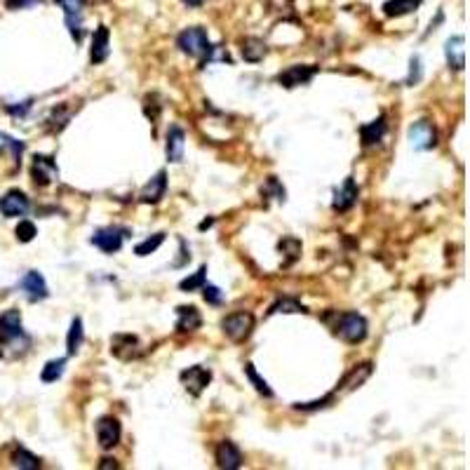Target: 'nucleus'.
<instances>
[{
	"mask_svg": "<svg viewBox=\"0 0 470 470\" xmlns=\"http://www.w3.org/2000/svg\"><path fill=\"white\" fill-rule=\"evenodd\" d=\"M254 322H256L254 315L249 313V311H235V313H229L222 320V329H224V334L229 336L231 341L242 343V341H247L249 336H252Z\"/></svg>",
	"mask_w": 470,
	"mask_h": 470,
	"instance_id": "f257e3e1",
	"label": "nucleus"
},
{
	"mask_svg": "<svg viewBox=\"0 0 470 470\" xmlns=\"http://www.w3.org/2000/svg\"><path fill=\"white\" fill-rule=\"evenodd\" d=\"M176 45L183 55L188 57H207L210 52V38H207V31H205L202 26H190V28H183L179 33V38H176Z\"/></svg>",
	"mask_w": 470,
	"mask_h": 470,
	"instance_id": "f03ea898",
	"label": "nucleus"
},
{
	"mask_svg": "<svg viewBox=\"0 0 470 470\" xmlns=\"http://www.w3.org/2000/svg\"><path fill=\"white\" fill-rule=\"evenodd\" d=\"M334 332L343 341L360 343L367 339V320L357 313H341L339 320H336Z\"/></svg>",
	"mask_w": 470,
	"mask_h": 470,
	"instance_id": "7ed1b4c3",
	"label": "nucleus"
},
{
	"mask_svg": "<svg viewBox=\"0 0 470 470\" xmlns=\"http://www.w3.org/2000/svg\"><path fill=\"white\" fill-rule=\"evenodd\" d=\"M127 235H130V231L122 229V226H104V229L94 231L90 240H92L94 247L101 249V252L115 254V252H120V247H122V242H125Z\"/></svg>",
	"mask_w": 470,
	"mask_h": 470,
	"instance_id": "20e7f679",
	"label": "nucleus"
},
{
	"mask_svg": "<svg viewBox=\"0 0 470 470\" xmlns=\"http://www.w3.org/2000/svg\"><path fill=\"white\" fill-rule=\"evenodd\" d=\"M55 3L64 10L66 28H69L71 38L80 42L83 40V7L85 0H55Z\"/></svg>",
	"mask_w": 470,
	"mask_h": 470,
	"instance_id": "39448f33",
	"label": "nucleus"
},
{
	"mask_svg": "<svg viewBox=\"0 0 470 470\" xmlns=\"http://www.w3.org/2000/svg\"><path fill=\"white\" fill-rule=\"evenodd\" d=\"M409 144L414 151H430L437 144V132L428 120H416L409 125Z\"/></svg>",
	"mask_w": 470,
	"mask_h": 470,
	"instance_id": "423d86ee",
	"label": "nucleus"
},
{
	"mask_svg": "<svg viewBox=\"0 0 470 470\" xmlns=\"http://www.w3.org/2000/svg\"><path fill=\"white\" fill-rule=\"evenodd\" d=\"M19 339H26L24 327H21V313L17 308H10L0 315V343H17Z\"/></svg>",
	"mask_w": 470,
	"mask_h": 470,
	"instance_id": "0eeeda50",
	"label": "nucleus"
},
{
	"mask_svg": "<svg viewBox=\"0 0 470 470\" xmlns=\"http://www.w3.org/2000/svg\"><path fill=\"white\" fill-rule=\"evenodd\" d=\"M179 379H181V384H183V388L190 393V395H200L205 388L210 386V381H212V372L210 369H205L202 365H193V367H188V369H183L181 374H179Z\"/></svg>",
	"mask_w": 470,
	"mask_h": 470,
	"instance_id": "6e6552de",
	"label": "nucleus"
},
{
	"mask_svg": "<svg viewBox=\"0 0 470 470\" xmlns=\"http://www.w3.org/2000/svg\"><path fill=\"white\" fill-rule=\"evenodd\" d=\"M315 73H318V66H290V69H285L277 73V83H280L282 87H287V90H292V87H299V85H308L311 80L315 78Z\"/></svg>",
	"mask_w": 470,
	"mask_h": 470,
	"instance_id": "1a4fd4ad",
	"label": "nucleus"
},
{
	"mask_svg": "<svg viewBox=\"0 0 470 470\" xmlns=\"http://www.w3.org/2000/svg\"><path fill=\"white\" fill-rule=\"evenodd\" d=\"M122 437V428L120 421L113 416H101L97 421V440L101 449H113V447L120 442Z\"/></svg>",
	"mask_w": 470,
	"mask_h": 470,
	"instance_id": "9d476101",
	"label": "nucleus"
},
{
	"mask_svg": "<svg viewBox=\"0 0 470 470\" xmlns=\"http://www.w3.org/2000/svg\"><path fill=\"white\" fill-rule=\"evenodd\" d=\"M28 207H31V202H28V197L21 193V190H7V193L0 197V214L7 217V219H14V217H24Z\"/></svg>",
	"mask_w": 470,
	"mask_h": 470,
	"instance_id": "9b49d317",
	"label": "nucleus"
},
{
	"mask_svg": "<svg viewBox=\"0 0 470 470\" xmlns=\"http://www.w3.org/2000/svg\"><path fill=\"white\" fill-rule=\"evenodd\" d=\"M31 176L35 186H50L59 176V167L50 156H35L31 163Z\"/></svg>",
	"mask_w": 470,
	"mask_h": 470,
	"instance_id": "f8f14e48",
	"label": "nucleus"
},
{
	"mask_svg": "<svg viewBox=\"0 0 470 470\" xmlns=\"http://www.w3.org/2000/svg\"><path fill=\"white\" fill-rule=\"evenodd\" d=\"M19 287H21V292L26 294V299L31 301V304H35V301H42V299L50 297V290H47L45 277H42L38 270H28V273L21 277Z\"/></svg>",
	"mask_w": 470,
	"mask_h": 470,
	"instance_id": "ddd939ff",
	"label": "nucleus"
},
{
	"mask_svg": "<svg viewBox=\"0 0 470 470\" xmlns=\"http://www.w3.org/2000/svg\"><path fill=\"white\" fill-rule=\"evenodd\" d=\"M111 352L120 360H134L142 355V346L139 339L132 334H115L111 339Z\"/></svg>",
	"mask_w": 470,
	"mask_h": 470,
	"instance_id": "4468645a",
	"label": "nucleus"
},
{
	"mask_svg": "<svg viewBox=\"0 0 470 470\" xmlns=\"http://www.w3.org/2000/svg\"><path fill=\"white\" fill-rule=\"evenodd\" d=\"M357 195H360V190H357V186H355V181H352V176H348V179H343L341 186L334 190V202H332V207H334L336 212H348L352 205L357 202Z\"/></svg>",
	"mask_w": 470,
	"mask_h": 470,
	"instance_id": "2eb2a0df",
	"label": "nucleus"
},
{
	"mask_svg": "<svg viewBox=\"0 0 470 470\" xmlns=\"http://www.w3.org/2000/svg\"><path fill=\"white\" fill-rule=\"evenodd\" d=\"M217 466L224 470H238L242 466V452L231 440H224L217 447Z\"/></svg>",
	"mask_w": 470,
	"mask_h": 470,
	"instance_id": "dca6fc26",
	"label": "nucleus"
},
{
	"mask_svg": "<svg viewBox=\"0 0 470 470\" xmlns=\"http://www.w3.org/2000/svg\"><path fill=\"white\" fill-rule=\"evenodd\" d=\"M165 190H167V172L160 170L153 179L146 183L142 188V193H139V200L146 202V205H156L165 197Z\"/></svg>",
	"mask_w": 470,
	"mask_h": 470,
	"instance_id": "f3484780",
	"label": "nucleus"
},
{
	"mask_svg": "<svg viewBox=\"0 0 470 470\" xmlns=\"http://www.w3.org/2000/svg\"><path fill=\"white\" fill-rule=\"evenodd\" d=\"M183 149H186V132H183L179 125H172V127L167 130V146H165L167 160H170V163H181Z\"/></svg>",
	"mask_w": 470,
	"mask_h": 470,
	"instance_id": "a211bd4d",
	"label": "nucleus"
},
{
	"mask_svg": "<svg viewBox=\"0 0 470 470\" xmlns=\"http://www.w3.org/2000/svg\"><path fill=\"white\" fill-rule=\"evenodd\" d=\"M445 57H447V64H449V69L464 71V66H466V38H464V35H454V38L447 40Z\"/></svg>",
	"mask_w": 470,
	"mask_h": 470,
	"instance_id": "6ab92c4d",
	"label": "nucleus"
},
{
	"mask_svg": "<svg viewBox=\"0 0 470 470\" xmlns=\"http://www.w3.org/2000/svg\"><path fill=\"white\" fill-rule=\"evenodd\" d=\"M372 362H362V365H355L352 369L346 374V377L341 379V384H339V391L341 393H350V391H355V388H360L365 384L367 379L372 377Z\"/></svg>",
	"mask_w": 470,
	"mask_h": 470,
	"instance_id": "aec40b11",
	"label": "nucleus"
},
{
	"mask_svg": "<svg viewBox=\"0 0 470 470\" xmlns=\"http://www.w3.org/2000/svg\"><path fill=\"white\" fill-rule=\"evenodd\" d=\"M108 52H111V33H108L106 26H99L97 31H94V38H92V50H90L92 64L106 62Z\"/></svg>",
	"mask_w": 470,
	"mask_h": 470,
	"instance_id": "412c9836",
	"label": "nucleus"
},
{
	"mask_svg": "<svg viewBox=\"0 0 470 470\" xmlns=\"http://www.w3.org/2000/svg\"><path fill=\"white\" fill-rule=\"evenodd\" d=\"M176 315H179V320H176V332H181V334L195 332V329H200L202 325V315L195 306H179L176 308Z\"/></svg>",
	"mask_w": 470,
	"mask_h": 470,
	"instance_id": "4be33fe9",
	"label": "nucleus"
},
{
	"mask_svg": "<svg viewBox=\"0 0 470 470\" xmlns=\"http://www.w3.org/2000/svg\"><path fill=\"white\" fill-rule=\"evenodd\" d=\"M386 134V115H379L377 120L367 122L360 127V137H362L365 146H377L381 144V139Z\"/></svg>",
	"mask_w": 470,
	"mask_h": 470,
	"instance_id": "5701e85b",
	"label": "nucleus"
},
{
	"mask_svg": "<svg viewBox=\"0 0 470 470\" xmlns=\"http://www.w3.org/2000/svg\"><path fill=\"white\" fill-rule=\"evenodd\" d=\"M240 52L242 57H245V62H261L263 57H266V42H263L261 38H254V35H249V38H245L240 42Z\"/></svg>",
	"mask_w": 470,
	"mask_h": 470,
	"instance_id": "b1692460",
	"label": "nucleus"
},
{
	"mask_svg": "<svg viewBox=\"0 0 470 470\" xmlns=\"http://www.w3.org/2000/svg\"><path fill=\"white\" fill-rule=\"evenodd\" d=\"M421 7V0H388L384 5L386 17H405V14L416 12Z\"/></svg>",
	"mask_w": 470,
	"mask_h": 470,
	"instance_id": "393cba45",
	"label": "nucleus"
},
{
	"mask_svg": "<svg viewBox=\"0 0 470 470\" xmlns=\"http://www.w3.org/2000/svg\"><path fill=\"white\" fill-rule=\"evenodd\" d=\"M83 339H85L83 320L73 318L71 329H69V336H66V352H69V355H76V352L80 350V346H83Z\"/></svg>",
	"mask_w": 470,
	"mask_h": 470,
	"instance_id": "a878e982",
	"label": "nucleus"
},
{
	"mask_svg": "<svg viewBox=\"0 0 470 470\" xmlns=\"http://www.w3.org/2000/svg\"><path fill=\"white\" fill-rule=\"evenodd\" d=\"M64 369H66V357L50 360V362H47L45 367H42V372H40L42 384H55L57 379H62Z\"/></svg>",
	"mask_w": 470,
	"mask_h": 470,
	"instance_id": "bb28decb",
	"label": "nucleus"
},
{
	"mask_svg": "<svg viewBox=\"0 0 470 470\" xmlns=\"http://www.w3.org/2000/svg\"><path fill=\"white\" fill-rule=\"evenodd\" d=\"M12 466L19 468V470H35V468H40V461H38V457H33L28 449L19 447V449L12 454Z\"/></svg>",
	"mask_w": 470,
	"mask_h": 470,
	"instance_id": "cd10ccee",
	"label": "nucleus"
},
{
	"mask_svg": "<svg viewBox=\"0 0 470 470\" xmlns=\"http://www.w3.org/2000/svg\"><path fill=\"white\" fill-rule=\"evenodd\" d=\"M245 374H247V379L252 381V386H254L256 393L263 395V398H273V388L266 384V379L259 377V372H256V367H254L252 362L245 365Z\"/></svg>",
	"mask_w": 470,
	"mask_h": 470,
	"instance_id": "c85d7f7f",
	"label": "nucleus"
},
{
	"mask_svg": "<svg viewBox=\"0 0 470 470\" xmlns=\"http://www.w3.org/2000/svg\"><path fill=\"white\" fill-rule=\"evenodd\" d=\"M205 280H207V266H200L197 268V273H193L190 277H183V280L179 282V290L181 292H195L200 290Z\"/></svg>",
	"mask_w": 470,
	"mask_h": 470,
	"instance_id": "c756f323",
	"label": "nucleus"
},
{
	"mask_svg": "<svg viewBox=\"0 0 470 470\" xmlns=\"http://www.w3.org/2000/svg\"><path fill=\"white\" fill-rule=\"evenodd\" d=\"M163 242H165V233H156V235H151V238H146L144 242H139V245L134 247V254L137 256H149V254L156 252Z\"/></svg>",
	"mask_w": 470,
	"mask_h": 470,
	"instance_id": "7c9ffc66",
	"label": "nucleus"
},
{
	"mask_svg": "<svg viewBox=\"0 0 470 470\" xmlns=\"http://www.w3.org/2000/svg\"><path fill=\"white\" fill-rule=\"evenodd\" d=\"M275 313H306L304 304H299L297 299H277L273 306H270L268 315H275Z\"/></svg>",
	"mask_w": 470,
	"mask_h": 470,
	"instance_id": "2f4dec72",
	"label": "nucleus"
},
{
	"mask_svg": "<svg viewBox=\"0 0 470 470\" xmlns=\"http://www.w3.org/2000/svg\"><path fill=\"white\" fill-rule=\"evenodd\" d=\"M3 151H10L12 158L19 160L21 153H24V144L17 142V139H12V137H7L5 132H0V153H3Z\"/></svg>",
	"mask_w": 470,
	"mask_h": 470,
	"instance_id": "473e14b6",
	"label": "nucleus"
},
{
	"mask_svg": "<svg viewBox=\"0 0 470 470\" xmlns=\"http://www.w3.org/2000/svg\"><path fill=\"white\" fill-rule=\"evenodd\" d=\"M14 235H17L19 242H31L38 235V229H35L33 222H19L17 229H14Z\"/></svg>",
	"mask_w": 470,
	"mask_h": 470,
	"instance_id": "72a5a7b5",
	"label": "nucleus"
},
{
	"mask_svg": "<svg viewBox=\"0 0 470 470\" xmlns=\"http://www.w3.org/2000/svg\"><path fill=\"white\" fill-rule=\"evenodd\" d=\"M277 247H280V252H287L290 261H294V259H297V256L301 254V242H299L297 238H282Z\"/></svg>",
	"mask_w": 470,
	"mask_h": 470,
	"instance_id": "f704fd0d",
	"label": "nucleus"
},
{
	"mask_svg": "<svg viewBox=\"0 0 470 470\" xmlns=\"http://www.w3.org/2000/svg\"><path fill=\"white\" fill-rule=\"evenodd\" d=\"M202 297H205V301H207V304H212V306H219V304L224 301L222 290L214 287V285H202Z\"/></svg>",
	"mask_w": 470,
	"mask_h": 470,
	"instance_id": "c9c22d12",
	"label": "nucleus"
},
{
	"mask_svg": "<svg viewBox=\"0 0 470 470\" xmlns=\"http://www.w3.org/2000/svg\"><path fill=\"white\" fill-rule=\"evenodd\" d=\"M329 402H334V395H327V398H322V400H318V402H304V405H294V409H301V411H313V409H322V407H327Z\"/></svg>",
	"mask_w": 470,
	"mask_h": 470,
	"instance_id": "e433bc0d",
	"label": "nucleus"
},
{
	"mask_svg": "<svg viewBox=\"0 0 470 470\" xmlns=\"http://www.w3.org/2000/svg\"><path fill=\"white\" fill-rule=\"evenodd\" d=\"M42 0H5L7 10H28L33 5H40Z\"/></svg>",
	"mask_w": 470,
	"mask_h": 470,
	"instance_id": "4c0bfd02",
	"label": "nucleus"
},
{
	"mask_svg": "<svg viewBox=\"0 0 470 470\" xmlns=\"http://www.w3.org/2000/svg\"><path fill=\"white\" fill-rule=\"evenodd\" d=\"M28 108H31V101H24L21 106H7V111H10L12 115H24Z\"/></svg>",
	"mask_w": 470,
	"mask_h": 470,
	"instance_id": "58836bf2",
	"label": "nucleus"
},
{
	"mask_svg": "<svg viewBox=\"0 0 470 470\" xmlns=\"http://www.w3.org/2000/svg\"><path fill=\"white\" fill-rule=\"evenodd\" d=\"M418 66H421V62H418V57H414L411 59V73H409V78H407V83H411V80H418Z\"/></svg>",
	"mask_w": 470,
	"mask_h": 470,
	"instance_id": "ea45409f",
	"label": "nucleus"
},
{
	"mask_svg": "<svg viewBox=\"0 0 470 470\" xmlns=\"http://www.w3.org/2000/svg\"><path fill=\"white\" fill-rule=\"evenodd\" d=\"M99 468L104 470V468H118V464L113 459H101V464H99Z\"/></svg>",
	"mask_w": 470,
	"mask_h": 470,
	"instance_id": "a19ab883",
	"label": "nucleus"
},
{
	"mask_svg": "<svg viewBox=\"0 0 470 470\" xmlns=\"http://www.w3.org/2000/svg\"><path fill=\"white\" fill-rule=\"evenodd\" d=\"M183 3H186L188 7H197V5H202L205 0H183Z\"/></svg>",
	"mask_w": 470,
	"mask_h": 470,
	"instance_id": "79ce46f5",
	"label": "nucleus"
},
{
	"mask_svg": "<svg viewBox=\"0 0 470 470\" xmlns=\"http://www.w3.org/2000/svg\"><path fill=\"white\" fill-rule=\"evenodd\" d=\"M0 357H3V350H0Z\"/></svg>",
	"mask_w": 470,
	"mask_h": 470,
	"instance_id": "37998d69",
	"label": "nucleus"
}]
</instances>
